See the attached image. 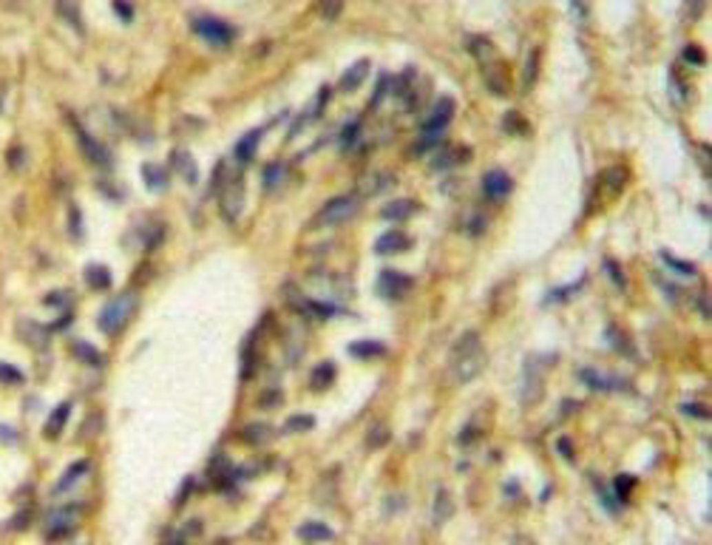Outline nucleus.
I'll list each match as a JSON object with an SVG mask.
<instances>
[{
  "label": "nucleus",
  "mask_w": 712,
  "mask_h": 545,
  "mask_svg": "<svg viewBox=\"0 0 712 545\" xmlns=\"http://www.w3.org/2000/svg\"><path fill=\"white\" fill-rule=\"evenodd\" d=\"M485 369V349L480 344L477 333H465L454 349H452V361H448V375H452L454 384H471L474 378Z\"/></svg>",
  "instance_id": "obj_1"
},
{
  "label": "nucleus",
  "mask_w": 712,
  "mask_h": 545,
  "mask_svg": "<svg viewBox=\"0 0 712 545\" xmlns=\"http://www.w3.org/2000/svg\"><path fill=\"white\" fill-rule=\"evenodd\" d=\"M358 210H361V196H355V194L335 196V199H329V202L315 213V225H318V227H341V225H346Z\"/></svg>",
  "instance_id": "obj_2"
},
{
  "label": "nucleus",
  "mask_w": 712,
  "mask_h": 545,
  "mask_svg": "<svg viewBox=\"0 0 712 545\" xmlns=\"http://www.w3.org/2000/svg\"><path fill=\"white\" fill-rule=\"evenodd\" d=\"M134 310H136V298L131 296V293H123V296H116V298H111L105 307H103V313H100V329L105 336H114V333H120V329L128 324V318L134 316Z\"/></svg>",
  "instance_id": "obj_3"
},
{
  "label": "nucleus",
  "mask_w": 712,
  "mask_h": 545,
  "mask_svg": "<svg viewBox=\"0 0 712 545\" xmlns=\"http://www.w3.org/2000/svg\"><path fill=\"white\" fill-rule=\"evenodd\" d=\"M80 514H83L80 506H65V508H57L54 514H49V520H45V539H49V542H60V539L71 537V534L77 531Z\"/></svg>",
  "instance_id": "obj_4"
},
{
  "label": "nucleus",
  "mask_w": 712,
  "mask_h": 545,
  "mask_svg": "<svg viewBox=\"0 0 712 545\" xmlns=\"http://www.w3.org/2000/svg\"><path fill=\"white\" fill-rule=\"evenodd\" d=\"M219 202H222V210L230 222H235L242 216V207H244V182L239 174H230L222 179L219 185Z\"/></svg>",
  "instance_id": "obj_5"
},
{
  "label": "nucleus",
  "mask_w": 712,
  "mask_h": 545,
  "mask_svg": "<svg viewBox=\"0 0 712 545\" xmlns=\"http://www.w3.org/2000/svg\"><path fill=\"white\" fill-rule=\"evenodd\" d=\"M68 123H71V128H74V134H77V145H80V151L85 154V159H88L91 165H97V168H108V165H111V154H108V148H105V145H100V142L94 139V136L80 125L77 116H68Z\"/></svg>",
  "instance_id": "obj_6"
},
{
  "label": "nucleus",
  "mask_w": 712,
  "mask_h": 545,
  "mask_svg": "<svg viewBox=\"0 0 712 545\" xmlns=\"http://www.w3.org/2000/svg\"><path fill=\"white\" fill-rule=\"evenodd\" d=\"M193 32L202 34L210 45H216V49H224V45H230V40H233V29L227 26V23L219 20V17H210V14L193 17Z\"/></svg>",
  "instance_id": "obj_7"
},
{
  "label": "nucleus",
  "mask_w": 712,
  "mask_h": 545,
  "mask_svg": "<svg viewBox=\"0 0 712 545\" xmlns=\"http://www.w3.org/2000/svg\"><path fill=\"white\" fill-rule=\"evenodd\" d=\"M480 71H483V80H485V85L491 88V94H496V97H505V94L511 91L508 74H505V63H503L500 57H491V60L480 63Z\"/></svg>",
  "instance_id": "obj_8"
},
{
  "label": "nucleus",
  "mask_w": 712,
  "mask_h": 545,
  "mask_svg": "<svg viewBox=\"0 0 712 545\" xmlns=\"http://www.w3.org/2000/svg\"><path fill=\"white\" fill-rule=\"evenodd\" d=\"M542 398V364L536 358H528L522 367V400L531 407Z\"/></svg>",
  "instance_id": "obj_9"
},
{
  "label": "nucleus",
  "mask_w": 712,
  "mask_h": 545,
  "mask_svg": "<svg viewBox=\"0 0 712 545\" xmlns=\"http://www.w3.org/2000/svg\"><path fill=\"white\" fill-rule=\"evenodd\" d=\"M409 287H412V278L403 276L400 270H384L381 278H377V290H381L386 298H395V301L406 296Z\"/></svg>",
  "instance_id": "obj_10"
},
{
  "label": "nucleus",
  "mask_w": 712,
  "mask_h": 545,
  "mask_svg": "<svg viewBox=\"0 0 712 545\" xmlns=\"http://www.w3.org/2000/svg\"><path fill=\"white\" fill-rule=\"evenodd\" d=\"M452 116H454V100H452V97H440V100L432 105L429 116H426V125H423V128L440 134L448 123H452Z\"/></svg>",
  "instance_id": "obj_11"
},
{
  "label": "nucleus",
  "mask_w": 712,
  "mask_h": 545,
  "mask_svg": "<svg viewBox=\"0 0 712 545\" xmlns=\"http://www.w3.org/2000/svg\"><path fill=\"white\" fill-rule=\"evenodd\" d=\"M409 245H412V239L403 230H389V233H384L381 239L375 242V250L381 253V256H386V253H403V250H409Z\"/></svg>",
  "instance_id": "obj_12"
},
{
  "label": "nucleus",
  "mask_w": 712,
  "mask_h": 545,
  "mask_svg": "<svg viewBox=\"0 0 712 545\" xmlns=\"http://www.w3.org/2000/svg\"><path fill=\"white\" fill-rule=\"evenodd\" d=\"M68 415H71V404L68 400H63V404L49 415V420H45V429H43V435L49 438V440H57L60 435H63V429H65V420H68Z\"/></svg>",
  "instance_id": "obj_13"
},
{
  "label": "nucleus",
  "mask_w": 712,
  "mask_h": 545,
  "mask_svg": "<svg viewBox=\"0 0 712 545\" xmlns=\"http://www.w3.org/2000/svg\"><path fill=\"white\" fill-rule=\"evenodd\" d=\"M483 191H485L491 199L505 196V194L511 191V179H508V174H503V171H488V174H485V179H483Z\"/></svg>",
  "instance_id": "obj_14"
},
{
  "label": "nucleus",
  "mask_w": 712,
  "mask_h": 545,
  "mask_svg": "<svg viewBox=\"0 0 712 545\" xmlns=\"http://www.w3.org/2000/svg\"><path fill=\"white\" fill-rule=\"evenodd\" d=\"M258 142H261V128H255V131L244 134V136L239 139V145H235V151H233L235 162H239V165H247V162L253 159L255 148H258Z\"/></svg>",
  "instance_id": "obj_15"
},
{
  "label": "nucleus",
  "mask_w": 712,
  "mask_h": 545,
  "mask_svg": "<svg viewBox=\"0 0 712 545\" xmlns=\"http://www.w3.org/2000/svg\"><path fill=\"white\" fill-rule=\"evenodd\" d=\"M174 165H176L179 176H182L187 185H196V182H199V168H196L193 156L187 154V151H176V154H174Z\"/></svg>",
  "instance_id": "obj_16"
},
{
  "label": "nucleus",
  "mask_w": 712,
  "mask_h": 545,
  "mask_svg": "<svg viewBox=\"0 0 712 545\" xmlns=\"http://www.w3.org/2000/svg\"><path fill=\"white\" fill-rule=\"evenodd\" d=\"M366 71H369V63H366V60H358L352 68H346V71H344V77H341V91L352 94L355 88H358V85L366 80Z\"/></svg>",
  "instance_id": "obj_17"
},
{
  "label": "nucleus",
  "mask_w": 712,
  "mask_h": 545,
  "mask_svg": "<svg viewBox=\"0 0 712 545\" xmlns=\"http://www.w3.org/2000/svg\"><path fill=\"white\" fill-rule=\"evenodd\" d=\"M415 210H417V205L412 199H397V202H392L381 210V216L389 219V222H403V219H409Z\"/></svg>",
  "instance_id": "obj_18"
},
{
  "label": "nucleus",
  "mask_w": 712,
  "mask_h": 545,
  "mask_svg": "<svg viewBox=\"0 0 712 545\" xmlns=\"http://www.w3.org/2000/svg\"><path fill=\"white\" fill-rule=\"evenodd\" d=\"M20 336L26 338V344H32L34 349H40V347H45L49 344V333L40 327V324H34V321H20Z\"/></svg>",
  "instance_id": "obj_19"
},
{
  "label": "nucleus",
  "mask_w": 712,
  "mask_h": 545,
  "mask_svg": "<svg viewBox=\"0 0 712 545\" xmlns=\"http://www.w3.org/2000/svg\"><path fill=\"white\" fill-rule=\"evenodd\" d=\"M452 511H454V503H452V497H448V491L446 489H440L437 491V500H434V511H432V520H434V526H443L448 517H452Z\"/></svg>",
  "instance_id": "obj_20"
},
{
  "label": "nucleus",
  "mask_w": 712,
  "mask_h": 545,
  "mask_svg": "<svg viewBox=\"0 0 712 545\" xmlns=\"http://www.w3.org/2000/svg\"><path fill=\"white\" fill-rule=\"evenodd\" d=\"M142 176H145V182H148V187L154 194H159V191L168 187V174L162 171V165H145V168H142Z\"/></svg>",
  "instance_id": "obj_21"
},
{
  "label": "nucleus",
  "mask_w": 712,
  "mask_h": 545,
  "mask_svg": "<svg viewBox=\"0 0 712 545\" xmlns=\"http://www.w3.org/2000/svg\"><path fill=\"white\" fill-rule=\"evenodd\" d=\"M85 471H88V463H85V460L74 463V466H71V469L65 471V475H63V480L54 486V494H63V491H68L71 486H74V483H77V480L85 475Z\"/></svg>",
  "instance_id": "obj_22"
},
{
  "label": "nucleus",
  "mask_w": 712,
  "mask_h": 545,
  "mask_svg": "<svg viewBox=\"0 0 712 545\" xmlns=\"http://www.w3.org/2000/svg\"><path fill=\"white\" fill-rule=\"evenodd\" d=\"M468 49H471V54L477 57L480 63H485V60L496 57V49L491 45V40H488V37H468Z\"/></svg>",
  "instance_id": "obj_23"
},
{
  "label": "nucleus",
  "mask_w": 712,
  "mask_h": 545,
  "mask_svg": "<svg viewBox=\"0 0 712 545\" xmlns=\"http://www.w3.org/2000/svg\"><path fill=\"white\" fill-rule=\"evenodd\" d=\"M298 537L306 539V542H321V539H332V531L321 523H304L298 528Z\"/></svg>",
  "instance_id": "obj_24"
},
{
  "label": "nucleus",
  "mask_w": 712,
  "mask_h": 545,
  "mask_svg": "<svg viewBox=\"0 0 712 545\" xmlns=\"http://www.w3.org/2000/svg\"><path fill=\"white\" fill-rule=\"evenodd\" d=\"M85 281L91 284L94 290H105L108 284H111V273H108L103 265H91V267L85 270Z\"/></svg>",
  "instance_id": "obj_25"
},
{
  "label": "nucleus",
  "mask_w": 712,
  "mask_h": 545,
  "mask_svg": "<svg viewBox=\"0 0 712 545\" xmlns=\"http://www.w3.org/2000/svg\"><path fill=\"white\" fill-rule=\"evenodd\" d=\"M582 378L593 387V389H616L622 381H616V378H607V375H602V372H593V369H585L582 372Z\"/></svg>",
  "instance_id": "obj_26"
},
{
  "label": "nucleus",
  "mask_w": 712,
  "mask_h": 545,
  "mask_svg": "<svg viewBox=\"0 0 712 545\" xmlns=\"http://www.w3.org/2000/svg\"><path fill=\"white\" fill-rule=\"evenodd\" d=\"M352 355H358V358H377V355H384L386 347L377 344V341H361V344H352L349 347Z\"/></svg>",
  "instance_id": "obj_27"
},
{
  "label": "nucleus",
  "mask_w": 712,
  "mask_h": 545,
  "mask_svg": "<svg viewBox=\"0 0 712 545\" xmlns=\"http://www.w3.org/2000/svg\"><path fill=\"white\" fill-rule=\"evenodd\" d=\"M332 381H335V367L329 361H324L315 372H313V389H326Z\"/></svg>",
  "instance_id": "obj_28"
},
{
  "label": "nucleus",
  "mask_w": 712,
  "mask_h": 545,
  "mask_svg": "<svg viewBox=\"0 0 712 545\" xmlns=\"http://www.w3.org/2000/svg\"><path fill=\"white\" fill-rule=\"evenodd\" d=\"M284 174H287V165H284V162H273V165H267V171H264V187H267V191H273V187H278V185H281Z\"/></svg>",
  "instance_id": "obj_29"
},
{
  "label": "nucleus",
  "mask_w": 712,
  "mask_h": 545,
  "mask_svg": "<svg viewBox=\"0 0 712 545\" xmlns=\"http://www.w3.org/2000/svg\"><path fill=\"white\" fill-rule=\"evenodd\" d=\"M71 352H74V355H80V358H83L85 364H94V367H97V364H103V355H100L97 349H94V347L83 344V341H77V344H71Z\"/></svg>",
  "instance_id": "obj_30"
},
{
  "label": "nucleus",
  "mask_w": 712,
  "mask_h": 545,
  "mask_svg": "<svg viewBox=\"0 0 712 545\" xmlns=\"http://www.w3.org/2000/svg\"><path fill=\"white\" fill-rule=\"evenodd\" d=\"M270 438H273L270 426L255 423V426H247V429H244V440H247V443H267Z\"/></svg>",
  "instance_id": "obj_31"
},
{
  "label": "nucleus",
  "mask_w": 712,
  "mask_h": 545,
  "mask_svg": "<svg viewBox=\"0 0 712 545\" xmlns=\"http://www.w3.org/2000/svg\"><path fill=\"white\" fill-rule=\"evenodd\" d=\"M661 258L667 262L673 270H678V276H695V265H690V262H678V258H673L670 253H661Z\"/></svg>",
  "instance_id": "obj_32"
},
{
  "label": "nucleus",
  "mask_w": 712,
  "mask_h": 545,
  "mask_svg": "<svg viewBox=\"0 0 712 545\" xmlns=\"http://www.w3.org/2000/svg\"><path fill=\"white\" fill-rule=\"evenodd\" d=\"M536 65H539V52L534 49V52H531V57H528V65H525L528 71H525V77H522V85H525V88H531V85H534V80H536Z\"/></svg>",
  "instance_id": "obj_33"
},
{
  "label": "nucleus",
  "mask_w": 712,
  "mask_h": 545,
  "mask_svg": "<svg viewBox=\"0 0 712 545\" xmlns=\"http://www.w3.org/2000/svg\"><path fill=\"white\" fill-rule=\"evenodd\" d=\"M315 420L310 415H301V418H290L287 420V432H304V429H313Z\"/></svg>",
  "instance_id": "obj_34"
},
{
  "label": "nucleus",
  "mask_w": 712,
  "mask_h": 545,
  "mask_svg": "<svg viewBox=\"0 0 712 545\" xmlns=\"http://www.w3.org/2000/svg\"><path fill=\"white\" fill-rule=\"evenodd\" d=\"M318 12H321L326 20H335V14L341 12V0H321Z\"/></svg>",
  "instance_id": "obj_35"
},
{
  "label": "nucleus",
  "mask_w": 712,
  "mask_h": 545,
  "mask_svg": "<svg viewBox=\"0 0 712 545\" xmlns=\"http://www.w3.org/2000/svg\"><path fill=\"white\" fill-rule=\"evenodd\" d=\"M0 381H3V384H20L23 375L17 369H12L9 364H0Z\"/></svg>",
  "instance_id": "obj_36"
},
{
  "label": "nucleus",
  "mask_w": 712,
  "mask_h": 545,
  "mask_svg": "<svg viewBox=\"0 0 712 545\" xmlns=\"http://www.w3.org/2000/svg\"><path fill=\"white\" fill-rule=\"evenodd\" d=\"M571 3V12L579 17V20H587V14H590V0H567Z\"/></svg>",
  "instance_id": "obj_37"
},
{
  "label": "nucleus",
  "mask_w": 712,
  "mask_h": 545,
  "mask_svg": "<svg viewBox=\"0 0 712 545\" xmlns=\"http://www.w3.org/2000/svg\"><path fill=\"white\" fill-rule=\"evenodd\" d=\"M630 486H633V477H630V475H622V477H616V483H613V489H616V494H619V497H627Z\"/></svg>",
  "instance_id": "obj_38"
},
{
  "label": "nucleus",
  "mask_w": 712,
  "mask_h": 545,
  "mask_svg": "<svg viewBox=\"0 0 712 545\" xmlns=\"http://www.w3.org/2000/svg\"><path fill=\"white\" fill-rule=\"evenodd\" d=\"M358 131H361V125H358V123L346 125V131L341 134V142H344V145H352V142H355V134H358Z\"/></svg>",
  "instance_id": "obj_39"
},
{
  "label": "nucleus",
  "mask_w": 712,
  "mask_h": 545,
  "mask_svg": "<svg viewBox=\"0 0 712 545\" xmlns=\"http://www.w3.org/2000/svg\"><path fill=\"white\" fill-rule=\"evenodd\" d=\"M114 12H120L123 20H131V9L125 6V0H114Z\"/></svg>",
  "instance_id": "obj_40"
},
{
  "label": "nucleus",
  "mask_w": 712,
  "mask_h": 545,
  "mask_svg": "<svg viewBox=\"0 0 712 545\" xmlns=\"http://www.w3.org/2000/svg\"><path fill=\"white\" fill-rule=\"evenodd\" d=\"M701 313L709 318V301H706V298H701Z\"/></svg>",
  "instance_id": "obj_41"
},
{
  "label": "nucleus",
  "mask_w": 712,
  "mask_h": 545,
  "mask_svg": "<svg viewBox=\"0 0 712 545\" xmlns=\"http://www.w3.org/2000/svg\"><path fill=\"white\" fill-rule=\"evenodd\" d=\"M687 57H690L693 63H701V54H698V52H687Z\"/></svg>",
  "instance_id": "obj_42"
},
{
  "label": "nucleus",
  "mask_w": 712,
  "mask_h": 545,
  "mask_svg": "<svg viewBox=\"0 0 712 545\" xmlns=\"http://www.w3.org/2000/svg\"><path fill=\"white\" fill-rule=\"evenodd\" d=\"M9 3H20V0H9Z\"/></svg>",
  "instance_id": "obj_43"
}]
</instances>
